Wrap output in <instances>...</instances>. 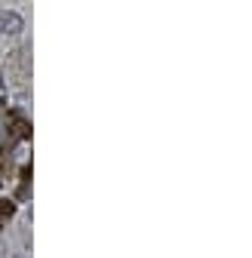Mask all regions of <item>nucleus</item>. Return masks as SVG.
<instances>
[{"label":"nucleus","instance_id":"1","mask_svg":"<svg viewBox=\"0 0 252 258\" xmlns=\"http://www.w3.org/2000/svg\"><path fill=\"white\" fill-rule=\"evenodd\" d=\"M10 136H13V139H25V136H28V123H25L19 114H10Z\"/></svg>","mask_w":252,"mask_h":258},{"label":"nucleus","instance_id":"2","mask_svg":"<svg viewBox=\"0 0 252 258\" xmlns=\"http://www.w3.org/2000/svg\"><path fill=\"white\" fill-rule=\"evenodd\" d=\"M4 31H7V34H19V31H22V19L16 13H7L4 16Z\"/></svg>","mask_w":252,"mask_h":258},{"label":"nucleus","instance_id":"3","mask_svg":"<svg viewBox=\"0 0 252 258\" xmlns=\"http://www.w3.org/2000/svg\"><path fill=\"white\" fill-rule=\"evenodd\" d=\"M16 212V206H13V200H0V221H4V218H10Z\"/></svg>","mask_w":252,"mask_h":258},{"label":"nucleus","instance_id":"4","mask_svg":"<svg viewBox=\"0 0 252 258\" xmlns=\"http://www.w3.org/2000/svg\"><path fill=\"white\" fill-rule=\"evenodd\" d=\"M0 184H4V178H0Z\"/></svg>","mask_w":252,"mask_h":258}]
</instances>
